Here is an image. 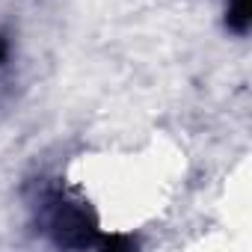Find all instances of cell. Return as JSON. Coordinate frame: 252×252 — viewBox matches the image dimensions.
Wrapping results in <instances>:
<instances>
[{"mask_svg": "<svg viewBox=\"0 0 252 252\" xmlns=\"http://www.w3.org/2000/svg\"><path fill=\"white\" fill-rule=\"evenodd\" d=\"M228 24L234 30H246V24H249V6H246V0H231V6H228Z\"/></svg>", "mask_w": 252, "mask_h": 252, "instance_id": "cell-1", "label": "cell"}, {"mask_svg": "<svg viewBox=\"0 0 252 252\" xmlns=\"http://www.w3.org/2000/svg\"><path fill=\"white\" fill-rule=\"evenodd\" d=\"M3 54H6V45H3V42H0V60H3Z\"/></svg>", "mask_w": 252, "mask_h": 252, "instance_id": "cell-2", "label": "cell"}]
</instances>
